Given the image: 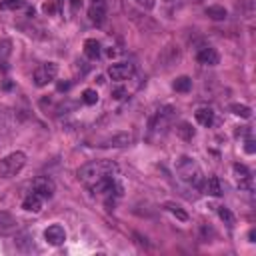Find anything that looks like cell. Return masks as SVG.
Segmentation results:
<instances>
[{
	"label": "cell",
	"mask_w": 256,
	"mask_h": 256,
	"mask_svg": "<svg viewBox=\"0 0 256 256\" xmlns=\"http://www.w3.org/2000/svg\"><path fill=\"white\" fill-rule=\"evenodd\" d=\"M116 170H118V166L112 160H94V162L84 164L78 170V180L86 188H92L94 184H98L106 178H112L116 174Z\"/></svg>",
	"instance_id": "6da1fadb"
},
{
	"label": "cell",
	"mask_w": 256,
	"mask_h": 256,
	"mask_svg": "<svg viewBox=\"0 0 256 256\" xmlns=\"http://www.w3.org/2000/svg\"><path fill=\"white\" fill-rule=\"evenodd\" d=\"M176 174L180 176V180H184L186 184H192L196 188L202 186L204 182V174H202V168L198 166V162L190 156H182L178 158L176 162Z\"/></svg>",
	"instance_id": "7a4b0ae2"
},
{
	"label": "cell",
	"mask_w": 256,
	"mask_h": 256,
	"mask_svg": "<svg viewBox=\"0 0 256 256\" xmlns=\"http://www.w3.org/2000/svg\"><path fill=\"white\" fill-rule=\"evenodd\" d=\"M24 164H26V154L16 150V152H12V154H8L0 160V176L2 178H12L24 168Z\"/></svg>",
	"instance_id": "3957f363"
},
{
	"label": "cell",
	"mask_w": 256,
	"mask_h": 256,
	"mask_svg": "<svg viewBox=\"0 0 256 256\" xmlns=\"http://www.w3.org/2000/svg\"><path fill=\"white\" fill-rule=\"evenodd\" d=\"M56 74H58V64L56 62H44L34 70V84L42 88V86L50 84L56 78Z\"/></svg>",
	"instance_id": "277c9868"
},
{
	"label": "cell",
	"mask_w": 256,
	"mask_h": 256,
	"mask_svg": "<svg viewBox=\"0 0 256 256\" xmlns=\"http://www.w3.org/2000/svg\"><path fill=\"white\" fill-rule=\"evenodd\" d=\"M108 76L116 82H124L134 76V64L132 62H116L108 68Z\"/></svg>",
	"instance_id": "5b68a950"
},
{
	"label": "cell",
	"mask_w": 256,
	"mask_h": 256,
	"mask_svg": "<svg viewBox=\"0 0 256 256\" xmlns=\"http://www.w3.org/2000/svg\"><path fill=\"white\" fill-rule=\"evenodd\" d=\"M234 178H236V184L240 190H252L254 182H252V172L244 166V164H234Z\"/></svg>",
	"instance_id": "8992f818"
},
{
	"label": "cell",
	"mask_w": 256,
	"mask_h": 256,
	"mask_svg": "<svg viewBox=\"0 0 256 256\" xmlns=\"http://www.w3.org/2000/svg\"><path fill=\"white\" fill-rule=\"evenodd\" d=\"M32 192L40 194L42 198H52V194H54V182L48 176H38L32 182Z\"/></svg>",
	"instance_id": "52a82bcc"
},
{
	"label": "cell",
	"mask_w": 256,
	"mask_h": 256,
	"mask_svg": "<svg viewBox=\"0 0 256 256\" xmlns=\"http://www.w3.org/2000/svg\"><path fill=\"white\" fill-rule=\"evenodd\" d=\"M88 18H90V22L100 26L106 20V2L104 0H92V4L88 6Z\"/></svg>",
	"instance_id": "ba28073f"
},
{
	"label": "cell",
	"mask_w": 256,
	"mask_h": 256,
	"mask_svg": "<svg viewBox=\"0 0 256 256\" xmlns=\"http://www.w3.org/2000/svg\"><path fill=\"white\" fill-rule=\"evenodd\" d=\"M44 238H46L48 244L60 246V244H64V240H66V230H64L60 224H52V226H48V228L44 230Z\"/></svg>",
	"instance_id": "9c48e42d"
},
{
	"label": "cell",
	"mask_w": 256,
	"mask_h": 256,
	"mask_svg": "<svg viewBox=\"0 0 256 256\" xmlns=\"http://www.w3.org/2000/svg\"><path fill=\"white\" fill-rule=\"evenodd\" d=\"M16 230H18V220L10 212L0 210V236H12Z\"/></svg>",
	"instance_id": "30bf717a"
},
{
	"label": "cell",
	"mask_w": 256,
	"mask_h": 256,
	"mask_svg": "<svg viewBox=\"0 0 256 256\" xmlns=\"http://www.w3.org/2000/svg\"><path fill=\"white\" fill-rule=\"evenodd\" d=\"M196 60H198L200 64H204V66H216V64L220 62V56H218V52H216L214 48L204 46V48H200V50H198Z\"/></svg>",
	"instance_id": "8fae6325"
},
{
	"label": "cell",
	"mask_w": 256,
	"mask_h": 256,
	"mask_svg": "<svg viewBox=\"0 0 256 256\" xmlns=\"http://www.w3.org/2000/svg\"><path fill=\"white\" fill-rule=\"evenodd\" d=\"M200 190H204V192L210 194V196H222V194H224V184H222V180H220L218 176H210L208 180L202 182Z\"/></svg>",
	"instance_id": "7c38bea8"
},
{
	"label": "cell",
	"mask_w": 256,
	"mask_h": 256,
	"mask_svg": "<svg viewBox=\"0 0 256 256\" xmlns=\"http://www.w3.org/2000/svg\"><path fill=\"white\" fill-rule=\"evenodd\" d=\"M22 208L26 212H40L42 210V196L36 192H30L24 200H22Z\"/></svg>",
	"instance_id": "4fadbf2b"
},
{
	"label": "cell",
	"mask_w": 256,
	"mask_h": 256,
	"mask_svg": "<svg viewBox=\"0 0 256 256\" xmlns=\"http://www.w3.org/2000/svg\"><path fill=\"white\" fill-rule=\"evenodd\" d=\"M196 122L198 124H202V126H212L214 124V112H212V108H206V106H202V108H198L196 110Z\"/></svg>",
	"instance_id": "5bb4252c"
},
{
	"label": "cell",
	"mask_w": 256,
	"mask_h": 256,
	"mask_svg": "<svg viewBox=\"0 0 256 256\" xmlns=\"http://www.w3.org/2000/svg\"><path fill=\"white\" fill-rule=\"evenodd\" d=\"M170 118H172V108H170V106L158 110V114H156V118H154V122H152V130H160V128H164V126L168 124Z\"/></svg>",
	"instance_id": "9a60e30c"
},
{
	"label": "cell",
	"mask_w": 256,
	"mask_h": 256,
	"mask_svg": "<svg viewBox=\"0 0 256 256\" xmlns=\"http://www.w3.org/2000/svg\"><path fill=\"white\" fill-rule=\"evenodd\" d=\"M132 134H126V132H120V134H114L112 138L106 140V146H130L132 144Z\"/></svg>",
	"instance_id": "2e32d148"
},
{
	"label": "cell",
	"mask_w": 256,
	"mask_h": 256,
	"mask_svg": "<svg viewBox=\"0 0 256 256\" xmlns=\"http://www.w3.org/2000/svg\"><path fill=\"white\" fill-rule=\"evenodd\" d=\"M84 54H86L88 58L96 60V58L100 56V42H98L96 38H88V40L84 42Z\"/></svg>",
	"instance_id": "e0dca14e"
},
{
	"label": "cell",
	"mask_w": 256,
	"mask_h": 256,
	"mask_svg": "<svg viewBox=\"0 0 256 256\" xmlns=\"http://www.w3.org/2000/svg\"><path fill=\"white\" fill-rule=\"evenodd\" d=\"M172 88H174L176 92H188V90L192 88V80H190L188 76H178V78L172 82Z\"/></svg>",
	"instance_id": "ac0fdd59"
},
{
	"label": "cell",
	"mask_w": 256,
	"mask_h": 256,
	"mask_svg": "<svg viewBox=\"0 0 256 256\" xmlns=\"http://www.w3.org/2000/svg\"><path fill=\"white\" fill-rule=\"evenodd\" d=\"M10 52H12V42L10 40H0V64H2L4 70H6V62H8Z\"/></svg>",
	"instance_id": "d6986e66"
},
{
	"label": "cell",
	"mask_w": 256,
	"mask_h": 256,
	"mask_svg": "<svg viewBox=\"0 0 256 256\" xmlns=\"http://www.w3.org/2000/svg\"><path fill=\"white\" fill-rule=\"evenodd\" d=\"M206 16L212 18V20H224L226 18V8L224 6H208Z\"/></svg>",
	"instance_id": "ffe728a7"
},
{
	"label": "cell",
	"mask_w": 256,
	"mask_h": 256,
	"mask_svg": "<svg viewBox=\"0 0 256 256\" xmlns=\"http://www.w3.org/2000/svg\"><path fill=\"white\" fill-rule=\"evenodd\" d=\"M176 132H178V136H180L182 140H192V138H194V128H192V124H188V122H182V124L176 128Z\"/></svg>",
	"instance_id": "44dd1931"
},
{
	"label": "cell",
	"mask_w": 256,
	"mask_h": 256,
	"mask_svg": "<svg viewBox=\"0 0 256 256\" xmlns=\"http://www.w3.org/2000/svg\"><path fill=\"white\" fill-rule=\"evenodd\" d=\"M164 208H166L168 212H172L178 220H182V222H186V220H188V214H186L178 204H174V202H166V204H164Z\"/></svg>",
	"instance_id": "7402d4cb"
},
{
	"label": "cell",
	"mask_w": 256,
	"mask_h": 256,
	"mask_svg": "<svg viewBox=\"0 0 256 256\" xmlns=\"http://www.w3.org/2000/svg\"><path fill=\"white\" fill-rule=\"evenodd\" d=\"M230 110H232V114H236V116H240V118H250V116H252V110H250L246 104H232Z\"/></svg>",
	"instance_id": "603a6c76"
},
{
	"label": "cell",
	"mask_w": 256,
	"mask_h": 256,
	"mask_svg": "<svg viewBox=\"0 0 256 256\" xmlns=\"http://www.w3.org/2000/svg\"><path fill=\"white\" fill-rule=\"evenodd\" d=\"M26 6V0H2L0 8L2 10H20Z\"/></svg>",
	"instance_id": "cb8c5ba5"
},
{
	"label": "cell",
	"mask_w": 256,
	"mask_h": 256,
	"mask_svg": "<svg viewBox=\"0 0 256 256\" xmlns=\"http://www.w3.org/2000/svg\"><path fill=\"white\" fill-rule=\"evenodd\" d=\"M82 102H84V104H88V106L96 104V102H98V92H96V90H92V88H86V90L82 92Z\"/></svg>",
	"instance_id": "d4e9b609"
},
{
	"label": "cell",
	"mask_w": 256,
	"mask_h": 256,
	"mask_svg": "<svg viewBox=\"0 0 256 256\" xmlns=\"http://www.w3.org/2000/svg\"><path fill=\"white\" fill-rule=\"evenodd\" d=\"M218 216L224 220L226 226H232V224H234V214H232L226 206H220V208H218Z\"/></svg>",
	"instance_id": "484cf974"
},
{
	"label": "cell",
	"mask_w": 256,
	"mask_h": 256,
	"mask_svg": "<svg viewBox=\"0 0 256 256\" xmlns=\"http://www.w3.org/2000/svg\"><path fill=\"white\" fill-rule=\"evenodd\" d=\"M42 10H44L46 14H56V4H54V2H46V4L42 6Z\"/></svg>",
	"instance_id": "4316f807"
},
{
	"label": "cell",
	"mask_w": 256,
	"mask_h": 256,
	"mask_svg": "<svg viewBox=\"0 0 256 256\" xmlns=\"http://www.w3.org/2000/svg\"><path fill=\"white\" fill-rule=\"evenodd\" d=\"M244 150H246L248 154H254L256 146H254V140H252V138H248V140H246V144H244Z\"/></svg>",
	"instance_id": "83f0119b"
},
{
	"label": "cell",
	"mask_w": 256,
	"mask_h": 256,
	"mask_svg": "<svg viewBox=\"0 0 256 256\" xmlns=\"http://www.w3.org/2000/svg\"><path fill=\"white\" fill-rule=\"evenodd\" d=\"M142 8H146V10H152L154 8V0H136Z\"/></svg>",
	"instance_id": "f1b7e54d"
},
{
	"label": "cell",
	"mask_w": 256,
	"mask_h": 256,
	"mask_svg": "<svg viewBox=\"0 0 256 256\" xmlns=\"http://www.w3.org/2000/svg\"><path fill=\"white\" fill-rule=\"evenodd\" d=\"M122 94H124V90H122V88H118V90H114V92H112V96H114V98H122Z\"/></svg>",
	"instance_id": "f546056e"
},
{
	"label": "cell",
	"mask_w": 256,
	"mask_h": 256,
	"mask_svg": "<svg viewBox=\"0 0 256 256\" xmlns=\"http://www.w3.org/2000/svg\"><path fill=\"white\" fill-rule=\"evenodd\" d=\"M68 86H70L68 82H60V84H58V90H60V92H62V90H68Z\"/></svg>",
	"instance_id": "4dcf8cb0"
},
{
	"label": "cell",
	"mask_w": 256,
	"mask_h": 256,
	"mask_svg": "<svg viewBox=\"0 0 256 256\" xmlns=\"http://www.w3.org/2000/svg\"><path fill=\"white\" fill-rule=\"evenodd\" d=\"M248 238H250V242H254V230L248 232Z\"/></svg>",
	"instance_id": "1f68e13d"
}]
</instances>
